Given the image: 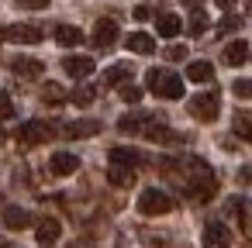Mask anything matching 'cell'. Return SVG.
I'll list each match as a JSON object with an SVG mask.
<instances>
[{
    "mask_svg": "<svg viewBox=\"0 0 252 248\" xmlns=\"http://www.w3.org/2000/svg\"><path fill=\"white\" fill-rule=\"evenodd\" d=\"M249 7H252V0H249Z\"/></svg>",
    "mask_w": 252,
    "mask_h": 248,
    "instance_id": "cell-39",
    "label": "cell"
},
{
    "mask_svg": "<svg viewBox=\"0 0 252 248\" xmlns=\"http://www.w3.org/2000/svg\"><path fill=\"white\" fill-rule=\"evenodd\" d=\"M63 69H66V76H73V80H87V76L94 73V59H90V55H66V59H63Z\"/></svg>",
    "mask_w": 252,
    "mask_h": 248,
    "instance_id": "cell-10",
    "label": "cell"
},
{
    "mask_svg": "<svg viewBox=\"0 0 252 248\" xmlns=\"http://www.w3.org/2000/svg\"><path fill=\"white\" fill-rule=\"evenodd\" d=\"M145 83H149V90H152L156 97H162V100H180V97H183V80H180L176 73H169V69H149Z\"/></svg>",
    "mask_w": 252,
    "mask_h": 248,
    "instance_id": "cell-2",
    "label": "cell"
},
{
    "mask_svg": "<svg viewBox=\"0 0 252 248\" xmlns=\"http://www.w3.org/2000/svg\"><path fill=\"white\" fill-rule=\"evenodd\" d=\"M228 241H231V231L221 220H207L204 224V245H228Z\"/></svg>",
    "mask_w": 252,
    "mask_h": 248,
    "instance_id": "cell-17",
    "label": "cell"
},
{
    "mask_svg": "<svg viewBox=\"0 0 252 248\" xmlns=\"http://www.w3.org/2000/svg\"><path fill=\"white\" fill-rule=\"evenodd\" d=\"M45 31L38 25H4L0 28V42H14V45H38Z\"/></svg>",
    "mask_w": 252,
    "mask_h": 248,
    "instance_id": "cell-5",
    "label": "cell"
},
{
    "mask_svg": "<svg viewBox=\"0 0 252 248\" xmlns=\"http://www.w3.org/2000/svg\"><path fill=\"white\" fill-rule=\"evenodd\" d=\"M142 86H135V83H121V90H118V97L125 100V104H142Z\"/></svg>",
    "mask_w": 252,
    "mask_h": 248,
    "instance_id": "cell-27",
    "label": "cell"
},
{
    "mask_svg": "<svg viewBox=\"0 0 252 248\" xmlns=\"http://www.w3.org/2000/svg\"><path fill=\"white\" fill-rule=\"evenodd\" d=\"M231 93L242 97V100H249V97H252V80H235V83H231Z\"/></svg>",
    "mask_w": 252,
    "mask_h": 248,
    "instance_id": "cell-31",
    "label": "cell"
},
{
    "mask_svg": "<svg viewBox=\"0 0 252 248\" xmlns=\"http://www.w3.org/2000/svg\"><path fill=\"white\" fill-rule=\"evenodd\" d=\"M162 121H166L162 114H125V117H118V131L121 135H149Z\"/></svg>",
    "mask_w": 252,
    "mask_h": 248,
    "instance_id": "cell-6",
    "label": "cell"
},
{
    "mask_svg": "<svg viewBox=\"0 0 252 248\" xmlns=\"http://www.w3.org/2000/svg\"><path fill=\"white\" fill-rule=\"evenodd\" d=\"M42 100H45V104H63V100H69V97H66V90H63L59 83H45V86H42Z\"/></svg>",
    "mask_w": 252,
    "mask_h": 248,
    "instance_id": "cell-25",
    "label": "cell"
},
{
    "mask_svg": "<svg viewBox=\"0 0 252 248\" xmlns=\"http://www.w3.org/2000/svg\"><path fill=\"white\" fill-rule=\"evenodd\" d=\"M187 55H190L187 45H169V49H166V59H169V62H183Z\"/></svg>",
    "mask_w": 252,
    "mask_h": 248,
    "instance_id": "cell-33",
    "label": "cell"
},
{
    "mask_svg": "<svg viewBox=\"0 0 252 248\" xmlns=\"http://www.w3.org/2000/svg\"><path fill=\"white\" fill-rule=\"evenodd\" d=\"M125 45H128V52H135V55H152V52H156V38L145 35V31H131V35L125 38Z\"/></svg>",
    "mask_w": 252,
    "mask_h": 248,
    "instance_id": "cell-13",
    "label": "cell"
},
{
    "mask_svg": "<svg viewBox=\"0 0 252 248\" xmlns=\"http://www.w3.org/2000/svg\"><path fill=\"white\" fill-rule=\"evenodd\" d=\"M52 135H56L52 124H45V121H25L21 131H18V141H21L25 148H35V145H45Z\"/></svg>",
    "mask_w": 252,
    "mask_h": 248,
    "instance_id": "cell-7",
    "label": "cell"
},
{
    "mask_svg": "<svg viewBox=\"0 0 252 248\" xmlns=\"http://www.w3.org/2000/svg\"><path fill=\"white\" fill-rule=\"evenodd\" d=\"M97 131H100V121H69V124H63L66 138H94Z\"/></svg>",
    "mask_w": 252,
    "mask_h": 248,
    "instance_id": "cell-14",
    "label": "cell"
},
{
    "mask_svg": "<svg viewBox=\"0 0 252 248\" xmlns=\"http://www.w3.org/2000/svg\"><path fill=\"white\" fill-rule=\"evenodd\" d=\"M238 183L242 186H252V165H242L238 169Z\"/></svg>",
    "mask_w": 252,
    "mask_h": 248,
    "instance_id": "cell-35",
    "label": "cell"
},
{
    "mask_svg": "<svg viewBox=\"0 0 252 248\" xmlns=\"http://www.w3.org/2000/svg\"><path fill=\"white\" fill-rule=\"evenodd\" d=\"M11 69H14V76H25V80L42 76V62H38V59H25V55H18V59L11 62Z\"/></svg>",
    "mask_w": 252,
    "mask_h": 248,
    "instance_id": "cell-18",
    "label": "cell"
},
{
    "mask_svg": "<svg viewBox=\"0 0 252 248\" xmlns=\"http://www.w3.org/2000/svg\"><path fill=\"white\" fill-rule=\"evenodd\" d=\"M131 80V66L128 62H118V66H111L107 73H104V86H121V83H128Z\"/></svg>",
    "mask_w": 252,
    "mask_h": 248,
    "instance_id": "cell-22",
    "label": "cell"
},
{
    "mask_svg": "<svg viewBox=\"0 0 252 248\" xmlns=\"http://www.w3.org/2000/svg\"><path fill=\"white\" fill-rule=\"evenodd\" d=\"M76 169H80V159L73 152H52V159H49V172L52 176H73Z\"/></svg>",
    "mask_w": 252,
    "mask_h": 248,
    "instance_id": "cell-9",
    "label": "cell"
},
{
    "mask_svg": "<svg viewBox=\"0 0 252 248\" xmlns=\"http://www.w3.org/2000/svg\"><path fill=\"white\" fill-rule=\"evenodd\" d=\"M107 183L111 186H131L135 183V165H125V162H111L107 165Z\"/></svg>",
    "mask_w": 252,
    "mask_h": 248,
    "instance_id": "cell-11",
    "label": "cell"
},
{
    "mask_svg": "<svg viewBox=\"0 0 252 248\" xmlns=\"http://www.w3.org/2000/svg\"><path fill=\"white\" fill-rule=\"evenodd\" d=\"M187 80H190V83H211V80H214V66L204 62V59H197V62L187 66Z\"/></svg>",
    "mask_w": 252,
    "mask_h": 248,
    "instance_id": "cell-19",
    "label": "cell"
},
{
    "mask_svg": "<svg viewBox=\"0 0 252 248\" xmlns=\"http://www.w3.org/2000/svg\"><path fill=\"white\" fill-rule=\"evenodd\" d=\"M0 145H4V131H0Z\"/></svg>",
    "mask_w": 252,
    "mask_h": 248,
    "instance_id": "cell-38",
    "label": "cell"
},
{
    "mask_svg": "<svg viewBox=\"0 0 252 248\" xmlns=\"http://www.w3.org/2000/svg\"><path fill=\"white\" fill-rule=\"evenodd\" d=\"M56 42H59L63 49H76V45L83 42V31L73 28V25H59V28H56Z\"/></svg>",
    "mask_w": 252,
    "mask_h": 248,
    "instance_id": "cell-21",
    "label": "cell"
},
{
    "mask_svg": "<svg viewBox=\"0 0 252 248\" xmlns=\"http://www.w3.org/2000/svg\"><path fill=\"white\" fill-rule=\"evenodd\" d=\"M221 59H224V66H242V62L249 59V45H245V38H235V42H228Z\"/></svg>",
    "mask_w": 252,
    "mask_h": 248,
    "instance_id": "cell-16",
    "label": "cell"
},
{
    "mask_svg": "<svg viewBox=\"0 0 252 248\" xmlns=\"http://www.w3.org/2000/svg\"><path fill=\"white\" fill-rule=\"evenodd\" d=\"M173 207H176L173 196H169L166 190H156V186L142 190V196H138V214H145V217H162V214H169Z\"/></svg>",
    "mask_w": 252,
    "mask_h": 248,
    "instance_id": "cell-3",
    "label": "cell"
},
{
    "mask_svg": "<svg viewBox=\"0 0 252 248\" xmlns=\"http://www.w3.org/2000/svg\"><path fill=\"white\" fill-rule=\"evenodd\" d=\"M187 28H190V35H204V31H207V14H204V11H193Z\"/></svg>",
    "mask_w": 252,
    "mask_h": 248,
    "instance_id": "cell-28",
    "label": "cell"
},
{
    "mask_svg": "<svg viewBox=\"0 0 252 248\" xmlns=\"http://www.w3.org/2000/svg\"><path fill=\"white\" fill-rule=\"evenodd\" d=\"M183 190V196L190 203H207L214 193H218V179L211 172V165L197 155H183V159H162L159 162Z\"/></svg>",
    "mask_w": 252,
    "mask_h": 248,
    "instance_id": "cell-1",
    "label": "cell"
},
{
    "mask_svg": "<svg viewBox=\"0 0 252 248\" xmlns=\"http://www.w3.org/2000/svg\"><path fill=\"white\" fill-rule=\"evenodd\" d=\"M214 4H218L221 11H231V7H235V0H214Z\"/></svg>",
    "mask_w": 252,
    "mask_h": 248,
    "instance_id": "cell-36",
    "label": "cell"
},
{
    "mask_svg": "<svg viewBox=\"0 0 252 248\" xmlns=\"http://www.w3.org/2000/svg\"><path fill=\"white\" fill-rule=\"evenodd\" d=\"M11 117H14V100H11V93L0 90V121H11Z\"/></svg>",
    "mask_w": 252,
    "mask_h": 248,
    "instance_id": "cell-29",
    "label": "cell"
},
{
    "mask_svg": "<svg viewBox=\"0 0 252 248\" xmlns=\"http://www.w3.org/2000/svg\"><path fill=\"white\" fill-rule=\"evenodd\" d=\"M156 28H159V35H162V38H176L183 25H180V18H176V14H159V18H156Z\"/></svg>",
    "mask_w": 252,
    "mask_h": 248,
    "instance_id": "cell-23",
    "label": "cell"
},
{
    "mask_svg": "<svg viewBox=\"0 0 252 248\" xmlns=\"http://www.w3.org/2000/svg\"><path fill=\"white\" fill-rule=\"evenodd\" d=\"M94 97H97V90H94V86H76V90L69 93V100H73L76 107H90V104H94Z\"/></svg>",
    "mask_w": 252,
    "mask_h": 248,
    "instance_id": "cell-26",
    "label": "cell"
},
{
    "mask_svg": "<svg viewBox=\"0 0 252 248\" xmlns=\"http://www.w3.org/2000/svg\"><path fill=\"white\" fill-rule=\"evenodd\" d=\"M14 4H18L21 11H45L52 0H14Z\"/></svg>",
    "mask_w": 252,
    "mask_h": 248,
    "instance_id": "cell-32",
    "label": "cell"
},
{
    "mask_svg": "<svg viewBox=\"0 0 252 248\" xmlns=\"http://www.w3.org/2000/svg\"><path fill=\"white\" fill-rule=\"evenodd\" d=\"M187 110H190V117H197V121H214V117L221 114V97H218V90L193 93L190 104H187Z\"/></svg>",
    "mask_w": 252,
    "mask_h": 248,
    "instance_id": "cell-4",
    "label": "cell"
},
{
    "mask_svg": "<svg viewBox=\"0 0 252 248\" xmlns=\"http://www.w3.org/2000/svg\"><path fill=\"white\" fill-rule=\"evenodd\" d=\"M32 224V214L25 210V207H4V227L7 231H21V227H28Z\"/></svg>",
    "mask_w": 252,
    "mask_h": 248,
    "instance_id": "cell-15",
    "label": "cell"
},
{
    "mask_svg": "<svg viewBox=\"0 0 252 248\" xmlns=\"http://www.w3.org/2000/svg\"><path fill=\"white\" fill-rule=\"evenodd\" d=\"M231 131H235L242 141L252 145V114H249V110H235V117H231Z\"/></svg>",
    "mask_w": 252,
    "mask_h": 248,
    "instance_id": "cell-20",
    "label": "cell"
},
{
    "mask_svg": "<svg viewBox=\"0 0 252 248\" xmlns=\"http://www.w3.org/2000/svg\"><path fill=\"white\" fill-rule=\"evenodd\" d=\"M238 28H242V18H238V14H228V18L218 25V35H231V31H238Z\"/></svg>",
    "mask_w": 252,
    "mask_h": 248,
    "instance_id": "cell-30",
    "label": "cell"
},
{
    "mask_svg": "<svg viewBox=\"0 0 252 248\" xmlns=\"http://www.w3.org/2000/svg\"><path fill=\"white\" fill-rule=\"evenodd\" d=\"M180 4H183V7H200L204 0H180Z\"/></svg>",
    "mask_w": 252,
    "mask_h": 248,
    "instance_id": "cell-37",
    "label": "cell"
},
{
    "mask_svg": "<svg viewBox=\"0 0 252 248\" xmlns=\"http://www.w3.org/2000/svg\"><path fill=\"white\" fill-rule=\"evenodd\" d=\"M111 162H125V165H142V155L135 148H111Z\"/></svg>",
    "mask_w": 252,
    "mask_h": 248,
    "instance_id": "cell-24",
    "label": "cell"
},
{
    "mask_svg": "<svg viewBox=\"0 0 252 248\" xmlns=\"http://www.w3.org/2000/svg\"><path fill=\"white\" fill-rule=\"evenodd\" d=\"M90 45H94L97 52H111V49L118 45V21H111V18H100V21H97V28H94V38H90Z\"/></svg>",
    "mask_w": 252,
    "mask_h": 248,
    "instance_id": "cell-8",
    "label": "cell"
},
{
    "mask_svg": "<svg viewBox=\"0 0 252 248\" xmlns=\"http://www.w3.org/2000/svg\"><path fill=\"white\" fill-rule=\"evenodd\" d=\"M59 234H63V224H59L56 217H42V220H38V231H35V241H38V245H56Z\"/></svg>",
    "mask_w": 252,
    "mask_h": 248,
    "instance_id": "cell-12",
    "label": "cell"
},
{
    "mask_svg": "<svg viewBox=\"0 0 252 248\" xmlns=\"http://www.w3.org/2000/svg\"><path fill=\"white\" fill-rule=\"evenodd\" d=\"M131 14H135V21H149V18H152V7H149V4H142V7H135Z\"/></svg>",
    "mask_w": 252,
    "mask_h": 248,
    "instance_id": "cell-34",
    "label": "cell"
}]
</instances>
